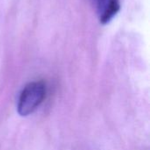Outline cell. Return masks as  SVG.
I'll list each match as a JSON object with an SVG mask.
<instances>
[{"label": "cell", "instance_id": "1", "mask_svg": "<svg viewBox=\"0 0 150 150\" xmlns=\"http://www.w3.org/2000/svg\"><path fill=\"white\" fill-rule=\"evenodd\" d=\"M47 87L44 82L35 81L26 84L22 90L18 101V112L25 117L34 112L46 98Z\"/></svg>", "mask_w": 150, "mask_h": 150}, {"label": "cell", "instance_id": "2", "mask_svg": "<svg viewBox=\"0 0 150 150\" xmlns=\"http://www.w3.org/2000/svg\"><path fill=\"white\" fill-rule=\"evenodd\" d=\"M98 19L102 24L109 23L120 9V0H93Z\"/></svg>", "mask_w": 150, "mask_h": 150}]
</instances>
